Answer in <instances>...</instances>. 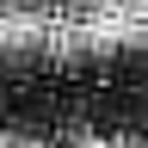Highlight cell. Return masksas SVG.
<instances>
[{
    "label": "cell",
    "instance_id": "6da1fadb",
    "mask_svg": "<svg viewBox=\"0 0 148 148\" xmlns=\"http://www.w3.org/2000/svg\"><path fill=\"white\" fill-rule=\"evenodd\" d=\"M0 148H43V142H0Z\"/></svg>",
    "mask_w": 148,
    "mask_h": 148
}]
</instances>
